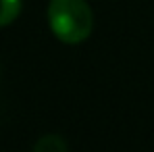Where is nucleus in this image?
Wrapping results in <instances>:
<instances>
[{
  "label": "nucleus",
  "instance_id": "2",
  "mask_svg": "<svg viewBox=\"0 0 154 152\" xmlns=\"http://www.w3.org/2000/svg\"><path fill=\"white\" fill-rule=\"evenodd\" d=\"M33 152H69V146H67L63 135L46 133L33 144Z\"/></svg>",
  "mask_w": 154,
  "mask_h": 152
},
{
  "label": "nucleus",
  "instance_id": "3",
  "mask_svg": "<svg viewBox=\"0 0 154 152\" xmlns=\"http://www.w3.org/2000/svg\"><path fill=\"white\" fill-rule=\"evenodd\" d=\"M23 8V0H0V27L11 25Z\"/></svg>",
  "mask_w": 154,
  "mask_h": 152
},
{
  "label": "nucleus",
  "instance_id": "1",
  "mask_svg": "<svg viewBox=\"0 0 154 152\" xmlns=\"http://www.w3.org/2000/svg\"><path fill=\"white\" fill-rule=\"evenodd\" d=\"M46 17L54 38L69 46L85 42L94 27V15L85 0H50Z\"/></svg>",
  "mask_w": 154,
  "mask_h": 152
}]
</instances>
